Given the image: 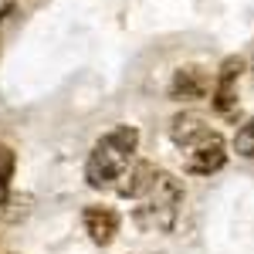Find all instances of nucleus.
Wrapping results in <instances>:
<instances>
[{
    "mask_svg": "<svg viewBox=\"0 0 254 254\" xmlns=\"http://www.w3.org/2000/svg\"><path fill=\"white\" fill-rule=\"evenodd\" d=\"M139 149V129L122 122L116 129H109L102 139H95V146L88 149L85 159V183L105 193V190H116V183L122 180V173L132 166Z\"/></svg>",
    "mask_w": 254,
    "mask_h": 254,
    "instance_id": "f257e3e1",
    "label": "nucleus"
},
{
    "mask_svg": "<svg viewBox=\"0 0 254 254\" xmlns=\"http://www.w3.org/2000/svg\"><path fill=\"white\" fill-rule=\"evenodd\" d=\"M136 203L139 207L132 210L136 231H142V234H166V231H173L176 217H180L183 183H180L173 173H163V170H159L153 190L142 196V200H136Z\"/></svg>",
    "mask_w": 254,
    "mask_h": 254,
    "instance_id": "f03ea898",
    "label": "nucleus"
},
{
    "mask_svg": "<svg viewBox=\"0 0 254 254\" xmlns=\"http://www.w3.org/2000/svg\"><path fill=\"white\" fill-rule=\"evenodd\" d=\"M241 71H244V58L231 55V58L220 61V71L214 78V92H210L217 116L237 119V81H241Z\"/></svg>",
    "mask_w": 254,
    "mask_h": 254,
    "instance_id": "7ed1b4c3",
    "label": "nucleus"
},
{
    "mask_svg": "<svg viewBox=\"0 0 254 254\" xmlns=\"http://www.w3.org/2000/svg\"><path fill=\"white\" fill-rule=\"evenodd\" d=\"M224 163H227V146H224L220 132H210V136L200 139L196 146L187 149V173H193V176H210Z\"/></svg>",
    "mask_w": 254,
    "mask_h": 254,
    "instance_id": "20e7f679",
    "label": "nucleus"
},
{
    "mask_svg": "<svg viewBox=\"0 0 254 254\" xmlns=\"http://www.w3.org/2000/svg\"><path fill=\"white\" fill-rule=\"evenodd\" d=\"M81 227H85V234H88V241H92L95 248H109L119 237L122 217H119L112 207L95 203V207H85V210H81Z\"/></svg>",
    "mask_w": 254,
    "mask_h": 254,
    "instance_id": "39448f33",
    "label": "nucleus"
},
{
    "mask_svg": "<svg viewBox=\"0 0 254 254\" xmlns=\"http://www.w3.org/2000/svg\"><path fill=\"white\" fill-rule=\"evenodd\" d=\"M214 92V78L196 68V64H187L173 71V81H170V98L173 102H196V98H207Z\"/></svg>",
    "mask_w": 254,
    "mask_h": 254,
    "instance_id": "423d86ee",
    "label": "nucleus"
},
{
    "mask_svg": "<svg viewBox=\"0 0 254 254\" xmlns=\"http://www.w3.org/2000/svg\"><path fill=\"white\" fill-rule=\"evenodd\" d=\"M156 163H149V159H132V166L122 173V180L116 183V193L119 200H142V196L153 190V183H156Z\"/></svg>",
    "mask_w": 254,
    "mask_h": 254,
    "instance_id": "0eeeda50",
    "label": "nucleus"
},
{
    "mask_svg": "<svg viewBox=\"0 0 254 254\" xmlns=\"http://www.w3.org/2000/svg\"><path fill=\"white\" fill-rule=\"evenodd\" d=\"M214 129L207 126V119L200 116V112H180V116H173V122H170V139H173L176 149H190V146H196L203 136H210Z\"/></svg>",
    "mask_w": 254,
    "mask_h": 254,
    "instance_id": "6e6552de",
    "label": "nucleus"
},
{
    "mask_svg": "<svg viewBox=\"0 0 254 254\" xmlns=\"http://www.w3.org/2000/svg\"><path fill=\"white\" fill-rule=\"evenodd\" d=\"M14 173H17V153L7 142H0V210L14 196Z\"/></svg>",
    "mask_w": 254,
    "mask_h": 254,
    "instance_id": "1a4fd4ad",
    "label": "nucleus"
},
{
    "mask_svg": "<svg viewBox=\"0 0 254 254\" xmlns=\"http://www.w3.org/2000/svg\"><path fill=\"white\" fill-rule=\"evenodd\" d=\"M234 153L244 159H254V116L234 132Z\"/></svg>",
    "mask_w": 254,
    "mask_h": 254,
    "instance_id": "9d476101",
    "label": "nucleus"
}]
</instances>
